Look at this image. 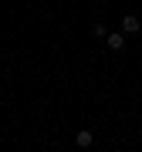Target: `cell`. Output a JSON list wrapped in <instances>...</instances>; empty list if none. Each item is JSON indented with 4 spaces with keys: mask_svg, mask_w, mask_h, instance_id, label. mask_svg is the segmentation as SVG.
Masks as SVG:
<instances>
[{
    "mask_svg": "<svg viewBox=\"0 0 142 152\" xmlns=\"http://www.w3.org/2000/svg\"><path fill=\"white\" fill-rule=\"evenodd\" d=\"M139 31H142V20H139L135 14H125V17H122V34H139Z\"/></svg>",
    "mask_w": 142,
    "mask_h": 152,
    "instance_id": "1",
    "label": "cell"
},
{
    "mask_svg": "<svg viewBox=\"0 0 142 152\" xmlns=\"http://www.w3.org/2000/svg\"><path fill=\"white\" fill-rule=\"evenodd\" d=\"M105 44H108V51H125V34H122V31L105 34Z\"/></svg>",
    "mask_w": 142,
    "mask_h": 152,
    "instance_id": "2",
    "label": "cell"
},
{
    "mask_svg": "<svg viewBox=\"0 0 142 152\" xmlns=\"http://www.w3.org/2000/svg\"><path fill=\"white\" fill-rule=\"evenodd\" d=\"M75 142H78V149H88V145H91V142H95V135H91V132H88V129H81V132H78V135H75Z\"/></svg>",
    "mask_w": 142,
    "mask_h": 152,
    "instance_id": "3",
    "label": "cell"
},
{
    "mask_svg": "<svg viewBox=\"0 0 142 152\" xmlns=\"http://www.w3.org/2000/svg\"><path fill=\"white\" fill-rule=\"evenodd\" d=\"M91 34H95L98 41H105V34H108V27H105V24H95V27H91Z\"/></svg>",
    "mask_w": 142,
    "mask_h": 152,
    "instance_id": "4",
    "label": "cell"
}]
</instances>
